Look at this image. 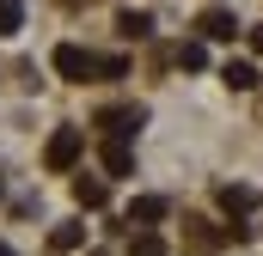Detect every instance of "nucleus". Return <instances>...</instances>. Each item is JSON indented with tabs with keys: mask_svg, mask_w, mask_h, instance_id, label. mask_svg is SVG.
<instances>
[{
	"mask_svg": "<svg viewBox=\"0 0 263 256\" xmlns=\"http://www.w3.org/2000/svg\"><path fill=\"white\" fill-rule=\"evenodd\" d=\"M0 256H12V244H0Z\"/></svg>",
	"mask_w": 263,
	"mask_h": 256,
	"instance_id": "f3484780",
	"label": "nucleus"
},
{
	"mask_svg": "<svg viewBox=\"0 0 263 256\" xmlns=\"http://www.w3.org/2000/svg\"><path fill=\"white\" fill-rule=\"evenodd\" d=\"M49 244H55V250H80V244H86V226H55Z\"/></svg>",
	"mask_w": 263,
	"mask_h": 256,
	"instance_id": "ddd939ff",
	"label": "nucleus"
},
{
	"mask_svg": "<svg viewBox=\"0 0 263 256\" xmlns=\"http://www.w3.org/2000/svg\"><path fill=\"white\" fill-rule=\"evenodd\" d=\"M80 153H86V128H55L49 146H43V165H49V171H73Z\"/></svg>",
	"mask_w": 263,
	"mask_h": 256,
	"instance_id": "f257e3e1",
	"label": "nucleus"
},
{
	"mask_svg": "<svg viewBox=\"0 0 263 256\" xmlns=\"http://www.w3.org/2000/svg\"><path fill=\"white\" fill-rule=\"evenodd\" d=\"M92 73H98V79H123V73H129V61H123V55H98V61H92Z\"/></svg>",
	"mask_w": 263,
	"mask_h": 256,
	"instance_id": "2eb2a0df",
	"label": "nucleus"
},
{
	"mask_svg": "<svg viewBox=\"0 0 263 256\" xmlns=\"http://www.w3.org/2000/svg\"><path fill=\"white\" fill-rule=\"evenodd\" d=\"M117 31H123L129 43H141V37H153V12H135V6H123V12H117Z\"/></svg>",
	"mask_w": 263,
	"mask_h": 256,
	"instance_id": "423d86ee",
	"label": "nucleus"
},
{
	"mask_svg": "<svg viewBox=\"0 0 263 256\" xmlns=\"http://www.w3.org/2000/svg\"><path fill=\"white\" fill-rule=\"evenodd\" d=\"M196 37L202 43H233V37H239V18H233L227 6H208V12L196 18Z\"/></svg>",
	"mask_w": 263,
	"mask_h": 256,
	"instance_id": "f03ea898",
	"label": "nucleus"
},
{
	"mask_svg": "<svg viewBox=\"0 0 263 256\" xmlns=\"http://www.w3.org/2000/svg\"><path fill=\"white\" fill-rule=\"evenodd\" d=\"M165 214H172L165 195H135V201H129V226H159Z\"/></svg>",
	"mask_w": 263,
	"mask_h": 256,
	"instance_id": "20e7f679",
	"label": "nucleus"
},
{
	"mask_svg": "<svg viewBox=\"0 0 263 256\" xmlns=\"http://www.w3.org/2000/svg\"><path fill=\"white\" fill-rule=\"evenodd\" d=\"M251 49H257V55H263V25H251Z\"/></svg>",
	"mask_w": 263,
	"mask_h": 256,
	"instance_id": "dca6fc26",
	"label": "nucleus"
},
{
	"mask_svg": "<svg viewBox=\"0 0 263 256\" xmlns=\"http://www.w3.org/2000/svg\"><path fill=\"white\" fill-rule=\"evenodd\" d=\"M178 61L190 67V73H196V67H208V43H202V37H190V43H178Z\"/></svg>",
	"mask_w": 263,
	"mask_h": 256,
	"instance_id": "9b49d317",
	"label": "nucleus"
},
{
	"mask_svg": "<svg viewBox=\"0 0 263 256\" xmlns=\"http://www.w3.org/2000/svg\"><path fill=\"white\" fill-rule=\"evenodd\" d=\"M220 79H227L233 92H251V86H257V67H251V61H227V67H220Z\"/></svg>",
	"mask_w": 263,
	"mask_h": 256,
	"instance_id": "9d476101",
	"label": "nucleus"
},
{
	"mask_svg": "<svg viewBox=\"0 0 263 256\" xmlns=\"http://www.w3.org/2000/svg\"><path fill=\"white\" fill-rule=\"evenodd\" d=\"M141 122H147V110H104V116H98V128H104L110 140H129Z\"/></svg>",
	"mask_w": 263,
	"mask_h": 256,
	"instance_id": "39448f33",
	"label": "nucleus"
},
{
	"mask_svg": "<svg viewBox=\"0 0 263 256\" xmlns=\"http://www.w3.org/2000/svg\"><path fill=\"white\" fill-rule=\"evenodd\" d=\"M104 171H110V177H129V171H135L129 140H104Z\"/></svg>",
	"mask_w": 263,
	"mask_h": 256,
	"instance_id": "6e6552de",
	"label": "nucleus"
},
{
	"mask_svg": "<svg viewBox=\"0 0 263 256\" xmlns=\"http://www.w3.org/2000/svg\"><path fill=\"white\" fill-rule=\"evenodd\" d=\"M25 25V0H0V37H12Z\"/></svg>",
	"mask_w": 263,
	"mask_h": 256,
	"instance_id": "f8f14e48",
	"label": "nucleus"
},
{
	"mask_svg": "<svg viewBox=\"0 0 263 256\" xmlns=\"http://www.w3.org/2000/svg\"><path fill=\"white\" fill-rule=\"evenodd\" d=\"M73 201H80V207H92V214H98V207H104V201H110V189H104V177H73Z\"/></svg>",
	"mask_w": 263,
	"mask_h": 256,
	"instance_id": "0eeeda50",
	"label": "nucleus"
},
{
	"mask_svg": "<svg viewBox=\"0 0 263 256\" xmlns=\"http://www.w3.org/2000/svg\"><path fill=\"white\" fill-rule=\"evenodd\" d=\"M92 61H98V55H86L80 43H62V49H55V73L73 79V86H86V79H92Z\"/></svg>",
	"mask_w": 263,
	"mask_h": 256,
	"instance_id": "7ed1b4c3",
	"label": "nucleus"
},
{
	"mask_svg": "<svg viewBox=\"0 0 263 256\" xmlns=\"http://www.w3.org/2000/svg\"><path fill=\"white\" fill-rule=\"evenodd\" d=\"M220 207H227V214H251V207H257V189H245V183H227V189H220Z\"/></svg>",
	"mask_w": 263,
	"mask_h": 256,
	"instance_id": "1a4fd4ad",
	"label": "nucleus"
},
{
	"mask_svg": "<svg viewBox=\"0 0 263 256\" xmlns=\"http://www.w3.org/2000/svg\"><path fill=\"white\" fill-rule=\"evenodd\" d=\"M129 256H165L159 232H135V238H129Z\"/></svg>",
	"mask_w": 263,
	"mask_h": 256,
	"instance_id": "4468645a",
	"label": "nucleus"
}]
</instances>
